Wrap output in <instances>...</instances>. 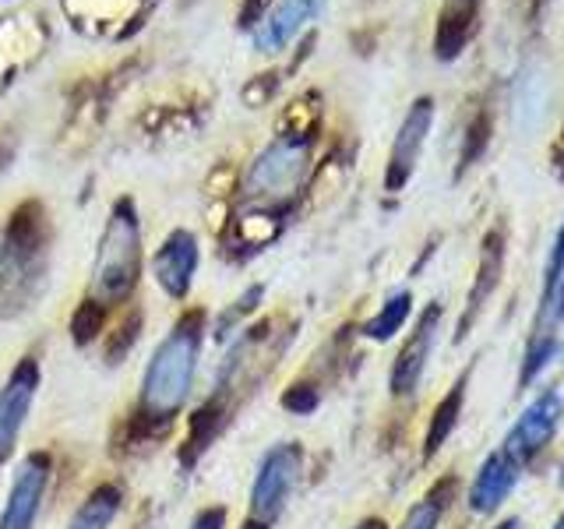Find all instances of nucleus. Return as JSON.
<instances>
[{
  "instance_id": "15",
  "label": "nucleus",
  "mask_w": 564,
  "mask_h": 529,
  "mask_svg": "<svg viewBox=\"0 0 564 529\" xmlns=\"http://www.w3.org/2000/svg\"><path fill=\"white\" fill-rule=\"evenodd\" d=\"M480 0H445V11H441V29H437V53L441 57H455L463 43L473 32V18Z\"/></svg>"
},
{
  "instance_id": "21",
  "label": "nucleus",
  "mask_w": 564,
  "mask_h": 529,
  "mask_svg": "<svg viewBox=\"0 0 564 529\" xmlns=\"http://www.w3.org/2000/svg\"><path fill=\"white\" fill-rule=\"evenodd\" d=\"M99 332H102V304L88 300V304L75 314V322H70V335H75L78 346H88Z\"/></svg>"
},
{
  "instance_id": "16",
  "label": "nucleus",
  "mask_w": 564,
  "mask_h": 529,
  "mask_svg": "<svg viewBox=\"0 0 564 529\" xmlns=\"http://www.w3.org/2000/svg\"><path fill=\"white\" fill-rule=\"evenodd\" d=\"M501 261H505L501 237H498V234H490L487 251H484V258H480V272H476V287H473V293H469V304H466V314H463V325H458V335H466V332H469L476 311L484 307V300L490 296V290L498 287V279H501Z\"/></svg>"
},
{
  "instance_id": "5",
  "label": "nucleus",
  "mask_w": 564,
  "mask_h": 529,
  "mask_svg": "<svg viewBox=\"0 0 564 529\" xmlns=\"http://www.w3.org/2000/svg\"><path fill=\"white\" fill-rule=\"evenodd\" d=\"M561 420H564V396L557 392V388H546V392H540L522 410V417L516 420V428L508 431L501 452L508 458H516L519 466L533 463V458L554 441Z\"/></svg>"
},
{
  "instance_id": "7",
  "label": "nucleus",
  "mask_w": 564,
  "mask_h": 529,
  "mask_svg": "<svg viewBox=\"0 0 564 529\" xmlns=\"http://www.w3.org/2000/svg\"><path fill=\"white\" fill-rule=\"evenodd\" d=\"M35 392H40V364L25 357L8 375V381L0 385V466H4L18 449V438L25 431Z\"/></svg>"
},
{
  "instance_id": "11",
  "label": "nucleus",
  "mask_w": 564,
  "mask_h": 529,
  "mask_svg": "<svg viewBox=\"0 0 564 529\" xmlns=\"http://www.w3.org/2000/svg\"><path fill=\"white\" fill-rule=\"evenodd\" d=\"M519 476H522V466L516 463V458H508L505 452L487 455L480 473L473 476V487H469L473 516H494V511L508 501V494L516 490Z\"/></svg>"
},
{
  "instance_id": "24",
  "label": "nucleus",
  "mask_w": 564,
  "mask_h": 529,
  "mask_svg": "<svg viewBox=\"0 0 564 529\" xmlns=\"http://www.w3.org/2000/svg\"><path fill=\"white\" fill-rule=\"evenodd\" d=\"M494 529H522V519H516V516H511V519L498 522V526H494Z\"/></svg>"
},
{
  "instance_id": "26",
  "label": "nucleus",
  "mask_w": 564,
  "mask_h": 529,
  "mask_svg": "<svg viewBox=\"0 0 564 529\" xmlns=\"http://www.w3.org/2000/svg\"><path fill=\"white\" fill-rule=\"evenodd\" d=\"M551 529H564V516H561V519H557V522H554Z\"/></svg>"
},
{
  "instance_id": "12",
  "label": "nucleus",
  "mask_w": 564,
  "mask_h": 529,
  "mask_svg": "<svg viewBox=\"0 0 564 529\" xmlns=\"http://www.w3.org/2000/svg\"><path fill=\"white\" fill-rule=\"evenodd\" d=\"M561 325H564V223L554 237L551 258H546L543 293H540L536 317H533V335H557Z\"/></svg>"
},
{
  "instance_id": "20",
  "label": "nucleus",
  "mask_w": 564,
  "mask_h": 529,
  "mask_svg": "<svg viewBox=\"0 0 564 529\" xmlns=\"http://www.w3.org/2000/svg\"><path fill=\"white\" fill-rule=\"evenodd\" d=\"M441 516H445V501H441V494H427L423 501H416L410 508V516H405L402 529H437Z\"/></svg>"
},
{
  "instance_id": "9",
  "label": "nucleus",
  "mask_w": 564,
  "mask_h": 529,
  "mask_svg": "<svg viewBox=\"0 0 564 529\" xmlns=\"http://www.w3.org/2000/svg\"><path fill=\"white\" fill-rule=\"evenodd\" d=\"M441 332V304H431L427 311L420 314V322L413 328V335L405 339V346L399 349V357L392 364V375H388V385H392V396H413L416 385L427 370V360L434 353Z\"/></svg>"
},
{
  "instance_id": "18",
  "label": "nucleus",
  "mask_w": 564,
  "mask_h": 529,
  "mask_svg": "<svg viewBox=\"0 0 564 529\" xmlns=\"http://www.w3.org/2000/svg\"><path fill=\"white\" fill-rule=\"evenodd\" d=\"M463 399H466V378H458V385L452 392L441 399V406L434 410V420H431V431H427V458L445 445V438L455 431L458 423V413H463Z\"/></svg>"
},
{
  "instance_id": "6",
  "label": "nucleus",
  "mask_w": 564,
  "mask_h": 529,
  "mask_svg": "<svg viewBox=\"0 0 564 529\" xmlns=\"http://www.w3.org/2000/svg\"><path fill=\"white\" fill-rule=\"evenodd\" d=\"M50 487V455L29 452L14 469L8 501L0 508V529H32L40 519V508Z\"/></svg>"
},
{
  "instance_id": "23",
  "label": "nucleus",
  "mask_w": 564,
  "mask_h": 529,
  "mask_svg": "<svg viewBox=\"0 0 564 529\" xmlns=\"http://www.w3.org/2000/svg\"><path fill=\"white\" fill-rule=\"evenodd\" d=\"M282 402H286L290 410H300V413H307V410H314V406H317V396L311 392L307 385H296L293 392H290L286 399H282Z\"/></svg>"
},
{
  "instance_id": "13",
  "label": "nucleus",
  "mask_w": 564,
  "mask_h": 529,
  "mask_svg": "<svg viewBox=\"0 0 564 529\" xmlns=\"http://www.w3.org/2000/svg\"><path fill=\"white\" fill-rule=\"evenodd\" d=\"M314 8H317L314 0H282V4L269 18H264V22L258 25V32H254L258 50L272 53L279 46H286L300 32V25H304L307 18L314 14Z\"/></svg>"
},
{
  "instance_id": "17",
  "label": "nucleus",
  "mask_w": 564,
  "mask_h": 529,
  "mask_svg": "<svg viewBox=\"0 0 564 529\" xmlns=\"http://www.w3.org/2000/svg\"><path fill=\"white\" fill-rule=\"evenodd\" d=\"M413 311V293H395V296H388L384 300V307L370 317V322L364 325V335L367 339H375V343H388L392 335L405 325V317H410Z\"/></svg>"
},
{
  "instance_id": "1",
  "label": "nucleus",
  "mask_w": 564,
  "mask_h": 529,
  "mask_svg": "<svg viewBox=\"0 0 564 529\" xmlns=\"http://www.w3.org/2000/svg\"><path fill=\"white\" fill-rule=\"evenodd\" d=\"M202 339H205V314L191 311L155 346L145 375H141V396H138V417L152 423V428H170L187 406L202 360Z\"/></svg>"
},
{
  "instance_id": "3",
  "label": "nucleus",
  "mask_w": 564,
  "mask_h": 529,
  "mask_svg": "<svg viewBox=\"0 0 564 529\" xmlns=\"http://www.w3.org/2000/svg\"><path fill=\"white\" fill-rule=\"evenodd\" d=\"M311 166V138L304 131H286L279 134L269 149H264L251 173H247V202H258V205H279L293 198L304 184Z\"/></svg>"
},
{
  "instance_id": "4",
  "label": "nucleus",
  "mask_w": 564,
  "mask_h": 529,
  "mask_svg": "<svg viewBox=\"0 0 564 529\" xmlns=\"http://www.w3.org/2000/svg\"><path fill=\"white\" fill-rule=\"evenodd\" d=\"M300 473H304V449L296 441H282V445L264 452L251 487V519L243 522V529H272L293 498Z\"/></svg>"
},
{
  "instance_id": "14",
  "label": "nucleus",
  "mask_w": 564,
  "mask_h": 529,
  "mask_svg": "<svg viewBox=\"0 0 564 529\" xmlns=\"http://www.w3.org/2000/svg\"><path fill=\"white\" fill-rule=\"evenodd\" d=\"M123 494L117 484H99L88 498L82 501V508L70 516L67 529H110L113 519L120 516Z\"/></svg>"
},
{
  "instance_id": "2",
  "label": "nucleus",
  "mask_w": 564,
  "mask_h": 529,
  "mask_svg": "<svg viewBox=\"0 0 564 529\" xmlns=\"http://www.w3.org/2000/svg\"><path fill=\"white\" fill-rule=\"evenodd\" d=\"M141 276V226L134 205L123 198L113 205L110 223L102 229L96 269H93V296L96 304H120L138 287Z\"/></svg>"
},
{
  "instance_id": "8",
  "label": "nucleus",
  "mask_w": 564,
  "mask_h": 529,
  "mask_svg": "<svg viewBox=\"0 0 564 529\" xmlns=\"http://www.w3.org/2000/svg\"><path fill=\"white\" fill-rule=\"evenodd\" d=\"M431 123H434V102H431V99H416V102H413V110L405 114L399 134H395L392 155H388L384 187L392 191V194L410 184V176H413V170H416V163H420V152H423V145H427Z\"/></svg>"
},
{
  "instance_id": "25",
  "label": "nucleus",
  "mask_w": 564,
  "mask_h": 529,
  "mask_svg": "<svg viewBox=\"0 0 564 529\" xmlns=\"http://www.w3.org/2000/svg\"><path fill=\"white\" fill-rule=\"evenodd\" d=\"M357 529H384V522H381V519H367V522H360Z\"/></svg>"
},
{
  "instance_id": "22",
  "label": "nucleus",
  "mask_w": 564,
  "mask_h": 529,
  "mask_svg": "<svg viewBox=\"0 0 564 529\" xmlns=\"http://www.w3.org/2000/svg\"><path fill=\"white\" fill-rule=\"evenodd\" d=\"M226 526V508H202L198 516L191 519V526L187 529H223Z\"/></svg>"
},
{
  "instance_id": "19",
  "label": "nucleus",
  "mask_w": 564,
  "mask_h": 529,
  "mask_svg": "<svg viewBox=\"0 0 564 529\" xmlns=\"http://www.w3.org/2000/svg\"><path fill=\"white\" fill-rule=\"evenodd\" d=\"M561 353V339L557 335H533L525 346V357H522V375H519V385H533L546 367H551V360Z\"/></svg>"
},
{
  "instance_id": "10",
  "label": "nucleus",
  "mask_w": 564,
  "mask_h": 529,
  "mask_svg": "<svg viewBox=\"0 0 564 529\" xmlns=\"http://www.w3.org/2000/svg\"><path fill=\"white\" fill-rule=\"evenodd\" d=\"M194 272H198V237L191 229H173L152 258V276L166 296L184 300L191 293Z\"/></svg>"
}]
</instances>
